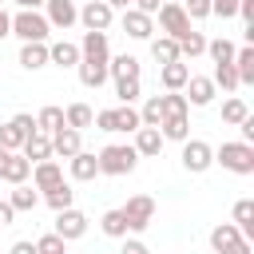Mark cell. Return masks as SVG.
<instances>
[{
  "label": "cell",
  "instance_id": "1",
  "mask_svg": "<svg viewBox=\"0 0 254 254\" xmlns=\"http://www.w3.org/2000/svg\"><path fill=\"white\" fill-rule=\"evenodd\" d=\"M95 159H99V175H131L139 167V151L131 143H107Z\"/></svg>",
  "mask_w": 254,
  "mask_h": 254
},
{
  "label": "cell",
  "instance_id": "2",
  "mask_svg": "<svg viewBox=\"0 0 254 254\" xmlns=\"http://www.w3.org/2000/svg\"><path fill=\"white\" fill-rule=\"evenodd\" d=\"M214 163L222 171H234V175H254V143H242V139L222 143L214 151Z\"/></svg>",
  "mask_w": 254,
  "mask_h": 254
},
{
  "label": "cell",
  "instance_id": "3",
  "mask_svg": "<svg viewBox=\"0 0 254 254\" xmlns=\"http://www.w3.org/2000/svg\"><path fill=\"white\" fill-rule=\"evenodd\" d=\"M12 36H20L24 44H48L52 24H48L36 8H20V12L12 16Z\"/></svg>",
  "mask_w": 254,
  "mask_h": 254
},
{
  "label": "cell",
  "instance_id": "4",
  "mask_svg": "<svg viewBox=\"0 0 254 254\" xmlns=\"http://www.w3.org/2000/svg\"><path fill=\"white\" fill-rule=\"evenodd\" d=\"M119 210H123V218H127V230H135V234H143V230L155 222V198H151V194H131L127 206H119Z\"/></svg>",
  "mask_w": 254,
  "mask_h": 254
},
{
  "label": "cell",
  "instance_id": "5",
  "mask_svg": "<svg viewBox=\"0 0 254 254\" xmlns=\"http://www.w3.org/2000/svg\"><path fill=\"white\" fill-rule=\"evenodd\" d=\"M32 131H36V115L20 111V115H12L8 123H0V147H4V151H20Z\"/></svg>",
  "mask_w": 254,
  "mask_h": 254
},
{
  "label": "cell",
  "instance_id": "6",
  "mask_svg": "<svg viewBox=\"0 0 254 254\" xmlns=\"http://www.w3.org/2000/svg\"><path fill=\"white\" fill-rule=\"evenodd\" d=\"M210 246L214 254H250V238H242L234 222H218L210 230Z\"/></svg>",
  "mask_w": 254,
  "mask_h": 254
},
{
  "label": "cell",
  "instance_id": "7",
  "mask_svg": "<svg viewBox=\"0 0 254 254\" xmlns=\"http://www.w3.org/2000/svg\"><path fill=\"white\" fill-rule=\"evenodd\" d=\"M183 167L190 171V175H202V171H210L214 167V147L210 143H202V139H183Z\"/></svg>",
  "mask_w": 254,
  "mask_h": 254
},
{
  "label": "cell",
  "instance_id": "8",
  "mask_svg": "<svg viewBox=\"0 0 254 254\" xmlns=\"http://www.w3.org/2000/svg\"><path fill=\"white\" fill-rule=\"evenodd\" d=\"M64 242H75V238H83L87 234V214L83 210H75V206H64V210H56V226H52Z\"/></svg>",
  "mask_w": 254,
  "mask_h": 254
},
{
  "label": "cell",
  "instance_id": "9",
  "mask_svg": "<svg viewBox=\"0 0 254 254\" xmlns=\"http://www.w3.org/2000/svg\"><path fill=\"white\" fill-rule=\"evenodd\" d=\"M111 20H115V8H111L107 0H87V4L79 8V24H83L87 32H107Z\"/></svg>",
  "mask_w": 254,
  "mask_h": 254
},
{
  "label": "cell",
  "instance_id": "10",
  "mask_svg": "<svg viewBox=\"0 0 254 254\" xmlns=\"http://www.w3.org/2000/svg\"><path fill=\"white\" fill-rule=\"evenodd\" d=\"M155 16H159V28H163L171 40H179V36L190 28V16H187V12H183V4H175V0H163Z\"/></svg>",
  "mask_w": 254,
  "mask_h": 254
},
{
  "label": "cell",
  "instance_id": "11",
  "mask_svg": "<svg viewBox=\"0 0 254 254\" xmlns=\"http://www.w3.org/2000/svg\"><path fill=\"white\" fill-rule=\"evenodd\" d=\"M123 32L131 36V40H151L155 36V16H147V12H139V8H123Z\"/></svg>",
  "mask_w": 254,
  "mask_h": 254
},
{
  "label": "cell",
  "instance_id": "12",
  "mask_svg": "<svg viewBox=\"0 0 254 254\" xmlns=\"http://www.w3.org/2000/svg\"><path fill=\"white\" fill-rule=\"evenodd\" d=\"M79 60H87V64H107V60H111L107 32H83V40H79Z\"/></svg>",
  "mask_w": 254,
  "mask_h": 254
},
{
  "label": "cell",
  "instance_id": "13",
  "mask_svg": "<svg viewBox=\"0 0 254 254\" xmlns=\"http://www.w3.org/2000/svg\"><path fill=\"white\" fill-rule=\"evenodd\" d=\"M44 8H48V24L52 28H60V32H67L75 20H79V8H75V0H44Z\"/></svg>",
  "mask_w": 254,
  "mask_h": 254
},
{
  "label": "cell",
  "instance_id": "14",
  "mask_svg": "<svg viewBox=\"0 0 254 254\" xmlns=\"http://www.w3.org/2000/svg\"><path fill=\"white\" fill-rule=\"evenodd\" d=\"M183 91H187V103H194V107H206V103H214V95H218V87H214L210 75H190V79L183 83Z\"/></svg>",
  "mask_w": 254,
  "mask_h": 254
},
{
  "label": "cell",
  "instance_id": "15",
  "mask_svg": "<svg viewBox=\"0 0 254 254\" xmlns=\"http://www.w3.org/2000/svg\"><path fill=\"white\" fill-rule=\"evenodd\" d=\"M75 151H83V131H75V127H60V131H52V155H60V159H71Z\"/></svg>",
  "mask_w": 254,
  "mask_h": 254
},
{
  "label": "cell",
  "instance_id": "16",
  "mask_svg": "<svg viewBox=\"0 0 254 254\" xmlns=\"http://www.w3.org/2000/svg\"><path fill=\"white\" fill-rule=\"evenodd\" d=\"M56 183H64V167H60L56 159L32 163V187H36V190H52Z\"/></svg>",
  "mask_w": 254,
  "mask_h": 254
},
{
  "label": "cell",
  "instance_id": "17",
  "mask_svg": "<svg viewBox=\"0 0 254 254\" xmlns=\"http://www.w3.org/2000/svg\"><path fill=\"white\" fill-rule=\"evenodd\" d=\"M190 79V67L183 60H171V64H159V83L167 91H183V83Z\"/></svg>",
  "mask_w": 254,
  "mask_h": 254
},
{
  "label": "cell",
  "instance_id": "18",
  "mask_svg": "<svg viewBox=\"0 0 254 254\" xmlns=\"http://www.w3.org/2000/svg\"><path fill=\"white\" fill-rule=\"evenodd\" d=\"M163 143H167V139L159 135V127H139V131H135V143H131V147L139 151V159H155V155L163 151Z\"/></svg>",
  "mask_w": 254,
  "mask_h": 254
},
{
  "label": "cell",
  "instance_id": "19",
  "mask_svg": "<svg viewBox=\"0 0 254 254\" xmlns=\"http://www.w3.org/2000/svg\"><path fill=\"white\" fill-rule=\"evenodd\" d=\"M28 175H32V163L20 155V151H8V159H4V167H0V179L4 183H28Z\"/></svg>",
  "mask_w": 254,
  "mask_h": 254
},
{
  "label": "cell",
  "instance_id": "20",
  "mask_svg": "<svg viewBox=\"0 0 254 254\" xmlns=\"http://www.w3.org/2000/svg\"><path fill=\"white\" fill-rule=\"evenodd\" d=\"M67 167H71V179H75V183H91V179L99 175V159H95L91 151H75V155L67 159Z\"/></svg>",
  "mask_w": 254,
  "mask_h": 254
},
{
  "label": "cell",
  "instance_id": "21",
  "mask_svg": "<svg viewBox=\"0 0 254 254\" xmlns=\"http://www.w3.org/2000/svg\"><path fill=\"white\" fill-rule=\"evenodd\" d=\"M48 64H56V67H75V64H79V44H71V40L48 44Z\"/></svg>",
  "mask_w": 254,
  "mask_h": 254
},
{
  "label": "cell",
  "instance_id": "22",
  "mask_svg": "<svg viewBox=\"0 0 254 254\" xmlns=\"http://www.w3.org/2000/svg\"><path fill=\"white\" fill-rule=\"evenodd\" d=\"M20 155H24L28 163L52 159V135H44V131H32V135L24 139V147H20Z\"/></svg>",
  "mask_w": 254,
  "mask_h": 254
},
{
  "label": "cell",
  "instance_id": "23",
  "mask_svg": "<svg viewBox=\"0 0 254 254\" xmlns=\"http://www.w3.org/2000/svg\"><path fill=\"white\" fill-rule=\"evenodd\" d=\"M179 60H194V56H206V36L202 32H194V28H187L179 40Z\"/></svg>",
  "mask_w": 254,
  "mask_h": 254
},
{
  "label": "cell",
  "instance_id": "24",
  "mask_svg": "<svg viewBox=\"0 0 254 254\" xmlns=\"http://www.w3.org/2000/svg\"><path fill=\"white\" fill-rule=\"evenodd\" d=\"M107 75H111V79H139V60L127 56V52H123V56H111V60H107Z\"/></svg>",
  "mask_w": 254,
  "mask_h": 254
},
{
  "label": "cell",
  "instance_id": "25",
  "mask_svg": "<svg viewBox=\"0 0 254 254\" xmlns=\"http://www.w3.org/2000/svg\"><path fill=\"white\" fill-rule=\"evenodd\" d=\"M75 71H79V83L91 87V91H99V87L107 83V64H87V60H79Z\"/></svg>",
  "mask_w": 254,
  "mask_h": 254
},
{
  "label": "cell",
  "instance_id": "26",
  "mask_svg": "<svg viewBox=\"0 0 254 254\" xmlns=\"http://www.w3.org/2000/svg\"><path fill=\"white\" fill-rule=\"evenodd\" d=\"M20 67H24V71L48 67V44H24V48H20Z\"/></svg>",
  "mask_w": 254,
  "mask_h": 254
},
{
  "label": "cell",
  "instance_id": "27",
  "mask_svg": "<svg viewBox=\"0 0 254 254\" xmlns=\"http://www.w3.org/2000/svg\"><path fill=\"white\" fill-rule=\"evenodd\" d=\"M234 71H238V83H254V48L250 44H242V48H234Z\"/></svg>",
  "mask_w": 254,
  "mask_h": 254
},
{
  "label": "cell",
  "instance_id": "28",
  "mask_svg": "<svg viewBox=\"0 0 254 254\" xmlns=\"http://www.w3.org/2000/svg\"><path fill=\"white\" fill-rule=\"evenodd\" d=\"M115 111V131H123V135H135L139 127H143V119H139V107H131V103H119V107H111Z\"/></svg>",
  "mask_w": 254,
  "mask_h": 254
},
{
  "label": "cell",
  "instance_id": "29",
  "mask_svg": "<svg viewBox=\"0 0 254 254\" xmlns=\"http://www.w3.org/2000/svg\"><path fill=\"white\" fill-rule=\"evenodd\" d=\"M159 135H163V139H175V143L190 139V123H187V115H163Z\"/></svg>",
  "mask_w": 254,
  "mask_h": 254
},
{
  "label": "cell",
  "instance_id": "30",
  "mask_svg": "<svg viewBox=\"0 0 254 254\" xmlns=\"http://www.w3.org/2000/svg\"><path fill=\"white\" fill-rule=\"evenodd\" d=\"M8 202H12V210H16V214H24V210H36V202H40V190H36V187H28V183H16V190L8 194Z\"/></svg>",
  "mask_w": 254,
  "mask_h": 254
},
{
  "label": "cell",
  "instance_id": "31",
  "mask_svg": "<svg viewBox=\"0 0 254 254\" xmlns=\"http://www.w3.org/2000/svg\"><path fill=\"white\" fill-rule=\"evenodd\" d=\"M234 226L242 238H254V202L250 198H238L234 202Z\"/></svg>",
  "mask_w": 254,
  "mask_h": 254
},
{
  "label": "cell",
  "instance_id": "32",
  "mask_svg": "<svg viewBox=\"0 0 254 254\" xmlns=\"http://www.w3.org/2000/svg\"><path fill=\"white\" fill-rule=\"evenodd\" d=\"M60 127H64V107H56V103L40 107V115H36V131L52 135V131H60Z\"/></svg>",
  "mask_w": 254,
  "mask_h": 254
},
{
  "label": "cell",
  "instance_id": "33",
  "mask_svg": "<svg viewBox=\"0 0 254 254\" xmlns=\"http://www.w3.org/2000/svg\"><path fill=\"white\" fill-rule=\"evenodd\" d=\"M99 230H103L107 238H127V218H123V210H119V206H115V210H103Z\"/></svg>",
  "mask_w": 254,
  "mask_h": 254
},
{
  "label": "cell",
  "instance_id": "34",
  "mask_svg": "<svg viewBox=\"0 0 254 254\" xmlns=\"http://www.w3.org/2000/svg\"><path fill=\"white\" fill-rule=\"evenodd\" d=\"M91 119H95V111H91L87 103H71V107H64V123H67V127H75V131L91 127Z\"/></svg>",
  "mask_w": 254,
  "mask_h": 254
},
{
  "label": "cell",
  "instance_id": "35",
  "mask_svg": "<svg viewBox=\"0 0 254 254\" xmlns=\"http://www.w3.org/2000/svg\"><path fill=\"white\" fill-rule=\"evenodd\" d=\"M151 56L159 64H171V60H179V44L171 36H151Z\"/></svg>",
  "mask_w": 254,
  "mask_h": 254
},
{
  "label": "cell",
  "instance_id": "36",
  "mask_svg": "<svg viewBox=\"0 0 254 254\" xmlns=\"http://www.w3.org/2000/svg\"><path fill=\"white\" fill-rule=\"evenodd\" d=\"M214 87H222V91H238L242 83H238V71H234V64H214Z\"/></svg>",
  "mask_w": 254,
  "mask_h": 254
},
{
  "label": "cell",
  "instance_id": "37",
  "mask_svg": "<svg viewBox=\"0 0 254 254\" xmlns=\"http://www.w3.org/2000/svg\"><path fill=\"white\" fill-rule=\"evenodd\" d=\"M71 198H75V190H71L67 183H56L52 190H44V202H48L52 210H64V206H71Z\"/></svg>",
  "mask_w": 254,
  "mask_h": 254
},
{
  "label": "cell",
  "instance_id": "38",
  "mask_svg": "<svg viewBox=\"0 0 254 254\" xmlns=\"http://www.w3.org/2000/svg\"><path fill=\"white\" fill-rule=\"evenodd\" d=\"M206 56H210L214 64H230V60H234V44H230L226 36H218V40H206Z\"/></svg>",
  "mask_w": 254,
  "mask_h": 254
},
{
  "label": "cell",
  "instance_id": "39",
  "mask_svg": "<svg viewBox=\"0 0 254 254\" xmlns=\"http://www.w3.org/2000/svg\"><path fill=\"white\" fill-rule=\"evenodd\" d=\"M246 115H250V107H246V103H242L238 95H230V99L222 103V123H230V127H238V123H242Z\"/></svg>",
  "mask_w": 254,
  "mask_h": 254
},
{
  "label": "cell",
  "instance_id": "40",
  "mask_svg": "<svg viewBox=\"0 0 254 254\" xmlns=\"http://www.w3.org/2000/svg\"><path fill=\"white\" fill-rule=\"evenodd\" d=\"M139 119H143V127H159V123H163V99L151 95V99L139 107Z\"/></svg>",
  "mask_w": 254,
  "mask_h": 254
},
{
  "label": "cell",
  "instance_id": "41",
  "mask_svg": "<svg viewBox=\"0 0 254 254\" xmlns=\"http://www.w3.org/2000/svg\"><path fill=\"white\" fill-rule=\"evenodd\" d=\"M36 254H67V242L52 230V234H40L36 238Z\"/></svg>",
  "mask_w": 254,
  "mask_h": 254
},
{
  "label": "cell",
  "instance_id": "42",
  "mask_svg": "<svg viewBox=\"0 0 254 254\" xmlns=\"http://www.w3.org/2000/svg\"><path fill=\"white\" fill-rule=\"evenodd\" d=\"M163 99V115H187V95H179V91H167V95H159Z\"/></svg>",
  "mask_w": 254,
  "mask_h": 254
},
{
  "label": "cell",
  "instance_id": "43",
  "mask_svg": "<svg viewBox=\"0 0 254 254\" xmlns=\"http://www.w3.org/2000/svg\"><path fill=\"white\" fill-rule=\"evenodd\" d=\"M115 99L119 103H135L139 99V79H115Z\"/></svg>",
  "mask_w": 254,
  "mask_h": 254
},
{
  "label": "cell",
  "instance_id": "44",
  "mask_svg": "<svg viewBox=\"0 0 254 254\" xmlns=\"http://www.w3.org/2000/svg\"><path fill=\"white\" fill-rule=\"evenodd\" d=\"M183 12L190 20H206L210 16V0H183Z\"/></svg>",
  "mask_w": 254,
  "mask_h": 254
},
{
  "label": "cell",
  "instance_id": "45",
  "mask_svg": "<svg viewBox=\"0 0 254 254\" xmlns=\"http://www.w3.org/2000/svg\"><path fill=\"white\" fill-rule=\"evenodd\" d=\"M210 16H222V20L238 16V0H210Z\"/></svg>",
  "mask_w": 254,
  "mask_h": 254
},
{
  "label": "cell",
  "instance_id": "46",
  "mask_svg": "<svg viewBox=\"0 0 254 254\" xmlns=\"http://www.w3.org/2000/svg\"><path fill=\"white\" fill-rule=\"evenodd\" d=\"M119 254H151L147 250V242H139V238H123V250Z\"/></svg>",
  "mask_w": 254,
  "mask_h": 254
},
{
  "label": "cell",
  "instance_id": "47",
  "mask_svg": "<svg viewBox=\"0 0 254 254\" xmlns=\"http://www.w3.org/2000/svg\"><path fill=\"white\" fill-rule=\"evenodd\" d=\"M238 16L246 20V28H254V0H238Z\"/></svg>",
  "mask_w": 254,
  "mask_h": 254
},
{
  "label": "cell",
  "instance_id": "48",
  "mask_svg": "<svg viewBox=\"0 0 254 254\" xmlns=\"http://www.w3.org/2000/svg\"><path fill=\"white\" fill-rule=\"evenodd\" d=\"M12 218H16V210H12V202L4 198V202H0V226H12Z\"/></svg>",
  "mask_w": 254,
  "mask_h": 254
},
{
  "label": "cell",
  "instance_id": "49",
  "mask_svg": "<svg viewBox=\"0 0 254 254\" xmlns=\"http://www.w3.org/2000/svg\"><path fill=\"white\" fill-rule=\"evenodd\" d=\"M8 254H36V242L20 238V242H12V250H8Z\"/></svg>",
  "mask_w": 254,
  "mask_h": 254
},
{
  "label": "cell",
  "instance_id": "50",
  "mask_svg": "<svg viewBox=\"0 0 254 254\" xmlns=\"http://www.w3.org/2000/svg\"><path fill=\"white\" fill-rule=\"evenodd\" d=\"M131 4H135V8H139V12H147V16H155V12H159V4H163V0H131Z\"/></svg>",
  "mask_w": 254,
  "mask_h": 254
},
{
  "label": "cell",
  "instance_id": "51",
  "mask_svg": "<svg viewBox=\"0 0 254 254\" xmlns=\"http://www.w3.org/2000/svg\"><path fill=\"white\" fill-rule=\"evenodd\" d=\"M4 36H12V16L0 8V40H4Z\"/></svg>",
  "mask_w": 254,
  "mask_h": 254
},
{
  "label": "cell",
  "instance_id": "52",
  "mask_svg": "<svg viewBox=\"0 0 254 254\" xmlns=\"http://www.w3.org/2000/svg\"><path fill=\"white\" fill-rule=\"evenodd\" d=\"M12 4H20V8H36V12L44 8V0H12Z\"/></svg>",
  "mask_w": 254,
  "mask_h": 254
},
{
  "label": "cell",
  "instance_id": "53",
  "mask_svg": "<svg viewBox=\"0 0 254 254\" xmlns=\"http://www.w3.org/2000/svg\"><path fill=\"white\" fill-rule=\"evenodd\" d=\"M111 8H131V0H107Z\"/></svg>",
  "mask_w": 254,
  "mask_h": 254
},
{
  "label": "cell",
  "instance_id": "54",
  "mask_svg": "<svg viewBox=\"0 0 254 254\" xmlns=\"http://www.w3.org/2000/svg\"><path fill=\"white\" fill-rule=\"evenodd\" d=\"M4 4H8V0H0V8H4Z\"/></svg>",
  "mask_w": 254,
  "mask_h": 254
}]
</instances>
